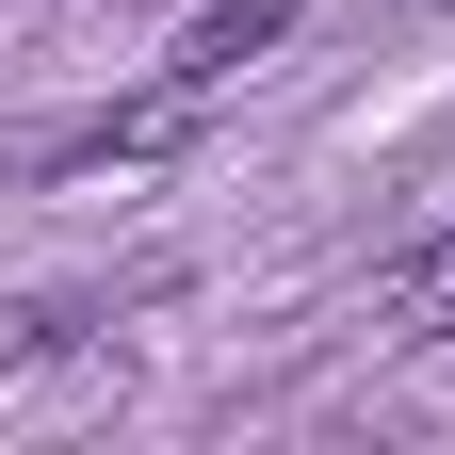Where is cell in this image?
I'll use <instances>...</instances> for the list:
<instances>
[{
	"label": "cell",
	"mask_w": 455,
	"mask_h": 455,
	"mask_svg": "<svg viewBox=\"0 0 455 455\" xmlns=\"http://www.w3.org/2000/svg\"><path fill=\"white\" fill-rule=\"evenodd\" d=\"M180 131H196V82H163L131 114H98V131H66V180H131V163H163Z\"/></svg>",
	"instance_id": "obj_1"
},
{
	"label": "cell",
	"mask_w": 455,
	"mask_h": 455,
	"mask_svg": "<svg viewBox=\"0 0 455 455\" xmlns=\"http://www.w3.org/2000/svg\"><path fill=\"white\" fill-rule=\"evenodd\" d=\"M276 33H293V17H276V0H212V17L180 33V82L212 98V82H228V66H244V49H276Z\"/></svg>",
	"instance_id": "obj_2"
},
{
	"label": "cell",
	"mask_w": 455,
	"mask_h": 455,
	"mask_svg": "<svg viewBox=\"0 0 455 455\" xmlns=\"http://www.w3.org/2000/svg\"><path fill=\"white\" fill-rule=\"evenodd\" d=\"M439 325H455V260H439Z\"/></svg>",
	"instance_id": "obj_3"
}]
</instances>
